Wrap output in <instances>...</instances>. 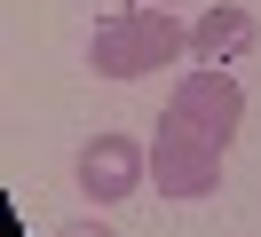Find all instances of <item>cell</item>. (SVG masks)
Masks as SVG:
<instances>
[{"mask_svg": "<svg viewBox=\"0 0 261 237\" xmlns=\"http://www.w3.org/2000/svg\"><path fill=\"white\" fill-rule=\"evenodd\" d=\"M174 56H190V24H182L174 8H159V0L119 8V16H103V24L87 32V71L95 79H150Z\"/></svg>", "mask_w": 261, "mask_h": 237, "instance_id": "1", "label": "cell"}, {"mask_svg": "<svg viewBox=\"0 0 261 237\" xmlns=\"http://www.w3.org/2000/svg\"><path fill=\"white\" fill-rule=\"evenodd\" d=\"M222 150H229V142L198 135L190 119L166 111V119H159V142H150V182H159V198H174V205L214 198V190H222Z\"/></svg>", "mask_w": 261, "mask_h": 237, "instance_id": "2", "label": "cell"}, {"mask_svg": "<svg viewBox=\"0 0 261 237\" xmlns=\"http://www.w3.org/2000/svg\"><path fill=\"white\" fill-rule=\"evenodd\" d=\"M71 182H80V198L119 205V198H135V190L150 182V150L135 135H87L80 158H71Z\"/></svg>", "mask_w": 261, "mask_h": 237, "instance_id": "3", "label": "cell"}, {"mask_svg": "<svg viewBox=\"0 0 261 237\" xmlns=\"http://www.w3.org/2000/svg\"><path fill=\"white\" fill-rule=\"evenodd\" d=\"M166 111H174V119H190L198 135L229 142V135L245 126V87L229 79V63H198V71H182V79H174Z\"/></svg>", "mask_w": 261, "mask_h": 237, "instance_id": "4", "label": "cell"}, {"mask_svg": "<svg viewBox=\"0 0 261 237\" xmlns=\"http://www.w3.org/2000/svg\"><path fill=\"white\" fill-rule=\"evenodd\" d=\"M261 40V24H253V8H238V0H222V8H206L190 24V63H238L245 47Z\"/></svg>", "mask_w": 261, "mask_h": 237, "instance_id": "5", "label": "cell"}, {"mask_svg": "<svg viewBox=\"0 0 261 237\" xmlns=\"http://www.w3.org/2000/svg\"><path fill=\"white\" fill-rule=\"evenodd\" d=\"M56 237H119V229H111V221H95V214H87V221H64Z\"/></svg>", "mask_w": 261, "mask_h": 237, "instance_id": "6", "label": "cell"}, {"mask_svg": "<svg viewBox=\"0 0 261 237\" xmlns=\"http://www.w3.org/2000/svg\"><path fill=\"white\" fill-rule=\"evenodd\" d=\"M80 8H103V0H80Z\"/></svg>", "mask_w": 261, "mask_h": 237, "instance_id": "7", "label": "cell"}, {"mask_svg": "<svg viewBox=\"0 0 261 237\" xmlns=\"http://www.w3.org/2000/svg\"><path fill=\"white\" fill-rule=\"evenodd\" d=\"M159 8H182V0H159Z\"/></svg>", "mask_w": 261, "mask_h": 237, "instance_id": "8", "label": "cell"}]
</instances>
